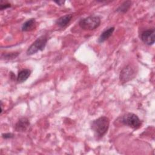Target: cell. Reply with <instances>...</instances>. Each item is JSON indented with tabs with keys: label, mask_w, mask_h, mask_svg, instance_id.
I'll list each match as a JSON object with an SVG mask.
<instances>
[{
	"label": "cell",
	"mask_w": 155,
	"mask_h": 155,
	"mask_svg": "<svg viewBox=\"0 0 155 155\" xmlns=\"http://www.w3.org/2000/svg\"><path fill=\"white\" fill-rule=\"evenodd\" d=\"M110 125V120L106 116H101L92 121L91 128L97 138L102 137L107 132Z\"/></svg>",
	"instance_id": "1"
},
{
	"label": "cell",
	"mask_w": 155,
	"mask_h": 155,
	"mask_svg": "<svg viewBox=\"0 0 155 155\" xmlns=\"http://www.w3.org/2000/svg\"><path fill=\"white\" fill-rule=\"evenodd\" d=\"M101 24V18L98 16H90L81 19L79 27L84 30H93Z\"/></svg>",
	"instance_id": "2"
},
{
	"label": "cell",
	"mask_w": 155,
	"mask_h": 155,
	"mask_svg": "<svg viewBox=\"0 0 155 155\" xmlns=\"http://www.w3.org/2000/svg\"><path fill=\"white\" fill-rule=\"evenodd\" d=\"M48 38L47 35H42L37 38L28 48L26 53L27 55H32L39 51H42L46 46Z\"/></svg>",
	"instance_id": "3"
},
{
	"label": "cell",
	"mask_w": 155,
	"mask_h": 155,
	"mask_svg": "<svg viewBox=\"0 0 155 155\" xmlns=\"http://www.w3.org/2000/svg\"><path fill=\"white\" fill-rule=\"evenodd\" d=\"M120 122L125 125L133 129H138L142 125L141 120L139 117L132 113H127L122 116Z\"/></svg>",
	"instance_id": "4"
},
{
	"label": "cell",
	"mask_w": 155,
	"mask_h": 155,
	"mask_svg": "<svg viewBox=\"0 0 155 155\" xmlns=\"http://www.w3.org/2000/svg\"><path fill=\"white\" fill-rule=\"evenodd\" d=\"M136 68L131 65H128L124 67L120 71L119 75V79L122 83H126L132 79H133L136 75Z\"/></svg>",
	"instance_id": "5"
},
{
	"label": "cell",
	"mask_w": 155,
	"mask_h": 155,
	"mask_svg": "<svg viewBox=\"0 0 155 155\" xmlns=\"http://www.w3.org/2000/svg\"><path fill=\"white\" fill-rule=\"evenodd\" d=\"M140 38L145 44L148 45H152L155 42L154 28L145 30L143 31L140 35Z\"/></svg>",
	"instance_id": "6"
},
{
	"label": "cell",
	"mask_w": 155,
	"mask_h": 155,
	"mask_svg": "<svg viewBox=\"0 0 155 155\" xmlns=\"http://www.w3.org/2000/svg\"><path fill=\"white\" fill-rule=\"evenodd\" d=\"M30 125V122L27 117H21L16 122L15 126V129L18 132H24L27 130Z\"/></svg>",
	"instance_id": "7"
},
{
	"label": "cell",
	"mask_w": 155,
	"mask_h": 155,
	"mask_svg": "<svg viewBox=\"0 0 155 155\" xmlns=\"http://www.w3.org/2000/svg\"><path fill=\"white\" fill-rule=\"evenodd\" d=\"M71 19H72V15L71 14H67V15L62 16L56 20V24L61 28H64L69 24Z\"/></svg>",
	"instance_id": "8"
},
{
	"label": "cell",
	"mask_w": 155,
	"mask_h": 155,
	"mask_svg": "<svg viewBox=\"0 0 155 155\" xmlns=\"http://www.w3.org/2000/svg\"><path fill=\"white\" fill-rule=\"evenodd\" d=\"M36 26V22L35 19L31 18L25 21L21 27V30L22 31H30L33 30Z\"/></svg>",
	"instance_id": "9"
},
{
	"label": "cell",
	"mask_w": 155,
	"mask_h": 155,
	"mask_svg": "<svg viewBox=\"0 0 155 155\" xmlns=\"http://www.w3.org/2000/svg\"><path fill=\"white\" fill-rule=\"evenodd\" d=\"M114 31V27H111L105 30H104L99 36L98 38V42L99 43H102L105 42L106 40H107L113 34V31Z\"/></svg>",
	"instance_id": "10"
},
{
	"label": "cell",
	"mask_w": 155,
	"mask_h": 155,
	"mask_svg": "<svg viewBox=\"0 0 155 155\" xmlns=\"http://www.w3.org/2000/svg\"><path fill=\"white\" fill-rule=\"evenodd\" d=\"M31 73V71L29 69H23L21 70L18 74V76L16 78L17 82L22 83L25 82L29 78Z\"/></svg>",
	"instance_id": "11"
},
{
	"label": "cell",
	"mask_w": 155,
	"mask_h": 155,
	"mask_svg": "<svg viewBox=\"0 0 155 155\" xmlns=\"http://www.w3.org/2000/svg\"><path fill=\"white\" fill-rule=\"evenodd\" d=\"M132 2L130 1H126L122 3L116 9V12L120 13H125L127 12L131 6Z\"/></svg>",
	"instance_id": "12"
},
{
	"label": "cell",
	"mask_w": 155,
	"mask_h": 155,
	"mask_svg": "<svg viewBox=\"0 0 155 155\" xmlns=\"http://www.w3.org/2000/svg\"><path fill=\"white\" fill-rule=\"evenodd\" d=\"M19 55V53L17 52H13V53H6L4 55V58L5 59H13L15 58H16Z\"/></svg>",
	"instance_id": "13"
},
{
	"label": "cell",
	"mask_w": 155,
	"mask_h": 155,
	"mask_svg": "<svg viewBox=\"0 0 155 155\" xmlns=\"http://www.w3.org/2000/svg\"><path fill=\"white\" fill-rule=\"evenodd\" d=\"M9 7H11V4H9V3H7V2H2V1H1V4H0V9L1 10H5L7 8H9Z\"/></svg>",
	"instance_id": "14"
},
{
	"label": "cell",
	"mask_w": 155,
	"mask_h": 155,
	"mask_svg": "<svg viewBox=\"0 0 155 155\" xmlns=\"http://www.w3.org/2000/svg\"><path fill=\"white\" fill-rule=\"evenodd\" d=\"M2 137L4 139H11L14 137V134L11 133H3L2 134Z\"/></svg>",
	"instance_id": "15"
},
{
	"label": "cell",
	"mask_w": 155,
	"mask_h": 155,
	"mask_svg": "<svg viewBox=\"0 0 155 155\" xmlns=\"http://www.w3.org/2000/svg\"><path fill=\"white\" fill-rule=\"evenodd\" d=\"M55 2H56V4H58V5H62V4L64 3V1H55Z\"/></svg>",
	"instance_id": "16"
}]
</instances>
